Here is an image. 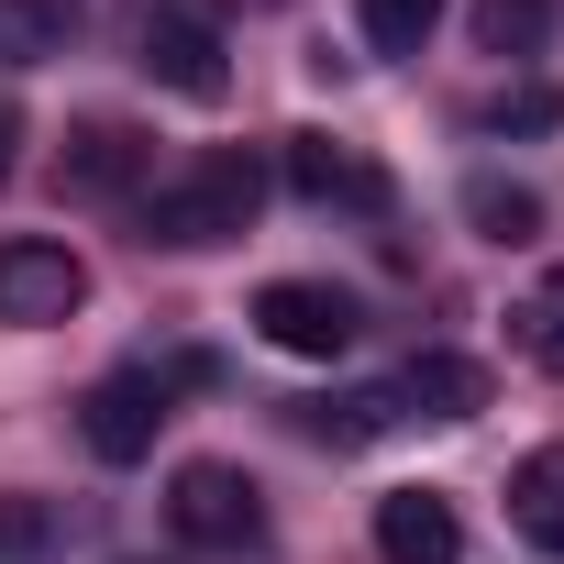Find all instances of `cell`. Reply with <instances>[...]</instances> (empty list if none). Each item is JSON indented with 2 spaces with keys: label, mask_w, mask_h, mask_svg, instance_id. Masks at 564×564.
Returning <instances> with one entry per match:
<instances>
[{
  "label": "cell",
  "mask_w": 564,
  "mask_h": 564,
  "mask_svg": "<svg viewBox=\"0 0 564 564\" xmlns=\"http://www.w3.org/2000/svg\"><path fill=\"white\" fill-rule=\"evenodd\" d=\"M553 34V0H476V45L487 56H542Z\"/></svg>",
  "instance_id": "e0dca14e"
},
{
  "label": "cell",
  "mask_w": 564,
  "mask_h": 564,
  "mask_svg": "<svg viewBox=\"0 0 564 564\" xmlns=\"http://www.w3.org/2000/svg\"><path fill=\"white\" fill-rule=\"evenodd\" d=\"M476 410H487L476 355H410L399 366V421H476Z\"/></svg>",
  "instance_id": "30bf717a"
},
{
  "label": "cell",
  "mask_w": 564,
  "mask_h": 564,
  "mask_svg": "<svg viewBox=\"0 0 564 564\" xmlns=\"http://www.w3.org/2000/svg\"><path fill=\"white\" fill-rule=\"evenodd\" d=\"M276 177H289L300 199H322V210H388L399 188H388V166L366 155V144H344V133H289V144H276Z\"/></svg>",
  "instance_id": "5b68a950"
},
{
  "label": "cell",
  "mask_w": 564,
  "mask_h": 564,
  "mask_svg": "<svg viewBox=\"0 0 564 564\" xmlns=\"http://www.w3.org/2000/svg\"><path fill=\"white\" fill-rule=\"evenodd\" d=\"M355 23H366L377 56H421L443 34V0H355Z\"/></svg>",
  "instance_id": "9a60e30c"
},
{
  "label": "cell",
  "mask_w": 564,
  "mask_h": 564,
  "mask_svg": "<svg viewBox=\"0 0 564 564\" xmlns=\"http://www.w3.org/2000/svg\"><path fill=\"white\" fill-rule=\"evenodd\" d=\"M56 553V498H0V564H45Z\"/></svg>",
  "instance_id": "ac0fdd59"
},
{
  "label": "cell",
  "mask_w": 564,
  "mask_h": 564,
  "mask_svg": "<svg viewBox=\"0 0 564 564\" xmlns=\"http://www.w3.org/2000/svg\"><path fill=\"white\" fill-rule=\"evenodd\" d=\"M12 144H23V111L0 100V188H12Z\"/></svg>",
  "instance_id": "ffe728a7"
},
{
  "label": "cell",
  "mask_w": 564,
  "mask_h": 564,
  "mask_svg": "<svg viewBox=\"0 0 564 564\" xmlns=\"http://www.w3.org/2000/svg\"><path fill=\"white\" fill-rule=\"evenodd\" d=\"M509 531L564 564V454H531V465L509 476Z\"/></svg>",
  "instance_id": "7c38bea8"
},
{
  "label": "cell",
  "mask_w": 564,
  "mask_h": 564,
  "mask_svg": "<svg viewBox=\"0 0 564 564\" xmlns=\"http://www.w3.org/2000/svg\"><path fill=\"white\" fill-rule=\"evenodd\" d=\"M564 122V100L542 89V78H520V89H498V133H553Z\"/></svg>",
  "instance_id": "d6986e66"
},
{
  "label": "cell",
  "mask_w": 564,
  "mask_h": 564,
  "mask_svg": "<svg viewBox=\"0 0 564 564\" xmlns=\"http://www.w3.org/2000/svg\"><path fill=\"white\" fill-rule=\"evenodd\" d=\"M144 78L155 89H177V100H232V45H221V23L210 12H177V0H155L144 12Z\"/></svg>",
  "instance_id": "277c9868"
},
{
  "label": "cell",
  "mask_w": 564,
  "mask_h": 564,
  "mask_svg": "<svg viewBox=\"0 0 564 564\" xmlns=\"http://www.w3.org/2000/svg\"><path fill=\"white\" fill-rule=\"evenodd\" d=\"M300 432H311V443H333V454H366L377 432H399V388H344V399H311V410H300Z\"/></svg>",
  "instance_id": "8fae6325"
},
{
  "label": "cell",
  "mask_w": 564,
  "mask_h": 564,
  "mask_svg": "<svg viewBox=\"0 0 564 564\" xmlns=\"http://www.w3.org/2000/svg\"><path fill=\"white\" fill-rule=\"evenodd\" d=\"M155 432H166V377H155V366H122V377H100V388L78 399V443H89L100 465H144Z\"/></svg>",
  "instance_id": "8992f818"
},
{
  "label": "cell",
  "mask_w": 564,
  "mask_h": 564,
  "mask_svg": "<svg viewBox=\"0 0 564 564\" xmlns=\"http://www.w3.org/2000/svg\"><path fill=\"white\" fill-rule=\"evenodd\" d=\"M377 553L388 564H465V520L443 487H388L377 498Z\"/></svg>",
  "instance_id": "9c48e42d"
},
{
  "label": "cell",
  "mask_w": 564,
  "mask_h": 564,
  "mask_svg": "<svg viewBox=\"0 0 564 564\" xmlns=\"http://www.w3.org/2000/svg\"><path fill=\"white\" fill-rule=\"evenodd\" d=\"M465 221H476L487 243H531V232H542V199L509 188V177H465Z\"/></svg>",
  "instance_id": "5bb4252c"
},
{
  "label": "cell",
  "mask_w": 564,
  "mask_h": 564,
  "mask_svg": "<svg viewBox=\"0 0 564 564\" xmlns=\"http://www.w3.org/2000/svg\"><path fill=\"white\" fill-rule=\"evenodd\" d=\"M254 210H265V166H254L243 144H210L188 177H166V188L144 199V243H166V254H199V243H232V232H254Z\"/></svg>",
  "instance_id": "6da1fadb"
},
{
  "label": "cell",
  "mask_w": 564,
  "mask_h": 564,
  "mask_svg": "<svg viewBox=\"0 0 564 564\" xmlns=\"http://www.w3.org/2000/svg\"><path fill=\"white\" fill-rule=\"evenodd\" d=\"M166 531L177 542H199V553H243L254 531H265V509H254V476L243 465H177L166 476Z\"/></svg>",
  "instance_id": "3957f363"
},
{
  "label": "cell",
  "mask_w": 564,
  "mask_h": 564,
  "mask_svg": "<svg viewBox=\"0 0 564 564\" xmlns=\"http://www.w3.org/2000/svg\"><path fill=\"white\" fill-rule=\"evenodd\" d=\"M78 34V0H0V56L12 67H56Z\"/></svg>",
  "instance_id": "4fadbf2b"
},
{
  "label": "cell",
  "mask_w": 564,
  "mask_h": 564,
  "mask_svg": "<svg viewBox=\"0 0 564 564\" xmlns=\"http://www.w3.org/2000/svg\"><path fill=\"white\" fill-rule=\"evenodd\" d=\"M509 333H520V355H531L542 377H564V265L542 276V289H531L520 311H509Z\"/></svg>",
  "instance_id": "2e32d148"
},
{
  "label": "cell",
  "mask_w": 564,
  "mask_h": 564,
  "mask_svg": "<svg viewBox=\"0 0 564 564\" xmlns=\"http://www.w3.org/2000/svg\"><path fill=\"white\" fill-rule=\"evenodd\" d=\"M254 333L276 355H300V366H333V355H355L366 311H355V289H333V276H265L254 289Z\"/></svg>",
  "instance_id": "7a4b0ae2"
},
{
  "label": "cell",
  "mask_w": 564,
  "mask_h": 564,
  "mask_svg": "<svg viewBox=\"0 0 564 564\" xmlns=\"http://www.w3.org/2000/svg\"><path fill=\"white\" fill-rule=\"evenodd\" d=\"M144 166H155V133H133V122H78L67 155H56V188H67V199H122V188H144Z\"/></svg>",
  "instance_id": "ba28073f"
},
{
  "label": "cell",
  "mask_w": 564,
  "mask_h": 564,
  "mask_svg": "<svg viewBox=\"0 0 564 564\" xmlns=\"http://www.w3.org/2000/svg\"><path fill=\"white\" fill-rule=\"evenodd\" d=\"M78 300H89V265L67 243H45V232L0 243V322H67Z\"/></svg>",
  "instance_id": "52a82bcc"
}]
</instances>
